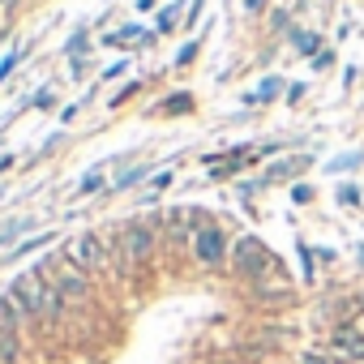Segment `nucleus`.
Segmentation results:
<instances>
[{
  "mask_svg": "<svg viewBox=\"0 0 364 364\" xmlns=\"http://www.w3.org/2000/svg\"><path fill=\"white\" fill-rule=\"evenodd\" d=\"M304 364H330V360H326V355H317V351H309V355H304Z\"/></svg>",
  "mask_w": 364,
  "mask_h": 364,
  "instance_id": "nucleus-13",
  "label": "nucleus"
},
{
  "mask_svg": "<svg viewBox=\"0 0 364 364\" xmlns=\"http://www.w3.org/2000/svg\"><path fill=\"white\" fill-rule=\"evenodd\" d=\"M236 270H240V274H249V279H270V274H283V270H279V262H274V253H270L257 236L236 240Z\"/></svg>",
  "mask_w": 364,
  "mask_h": 364,
  "instance_id": "nucleus-1",
  "label": "nucleus"
},
{
  "mask_svg": "<svg viewBox=\"0 0 364 364\" xmlns=\"http://www.w3.org/2000/svg\"><path fill=\"white\" fill-rule=\"evenodd\" d=\"M330 347H334L338 355H347V360H364V334H360L355 326H338V330L330 334Z\"/></svg>",
  "mask_w": 364,
  "mask_h": 364,
  "instance_id": "nucleus-4",
  "label": "nucleus"
},
{
  "mask_svg": "<svg viewBox=\"0 0 364 364\" xmlns=\"http://www.w3.org/2000/svg\"><path fill=\"white\" fill-rule=\"evenodd\" d=\"M150 245H154V232L141 228V223H133V228L124 232V262H141V257L150 253Z\"/></svg>",
  "mask_w": 364,
  "mask_h": 364,
  "instance_id": "nucleus-5",
  "label": "nucleus"
},
{
  "mask_svg": "<svg viewBox=\"0 0 364 364\" xmlns=\"http://www.w3.org/2000/svg\"><path fill=\"white\" fill-rule=\"evenodd\" d=\"M167 107H171V112H185V107H189V95H176V99H171Z\"/></svg>",
  "mask_w": 364,
  "mask_h": 364,
  "instance_id": "nucleus-11",
  "label": "nucleus"
},
{
  "mask_svg": "<svg viewBox=\"0 0 364 364\" xmlns=\"http://www.w3.org/2000/svg\"><path fill=\"white\" fill-rule=\"evenodd\" d=\"M193 249H198V257H202L206 266H215V262H223L228 240H223V232H219V228H202V232L193 236Z\"/></svg>",
  "mask_w": 364,
  "mask_h": 364,
  "instance_id": "nucleus-3",
  "label": "nucleus"
},
{
  "mask_svg": "<svg viewBox=\"0 0 364 364\" xmlns=\"http://www.w3.org/2000/svg\"><path fill=\"white\" fill-rule=\"evenodd\" d=\"M338 202H343V206H355V202H360V193H355L351 185H343V189H338Z\"/></svg>",
  "mask_w": 364,
  "mask_h": 364,
  "instance_id": "nucleus-9",
  "label": "nucleus"
},
{
  "mask_svg": "<svg viewBox=\"0 0 364 364\" xmlns=\"http://www.w3.org/2000/svg\"><path fill=\"white\" fill-rule=\"evenodd\" d=\"M56 291H60V296H73V300H82V296H86V279H82V274H60Z\"/></svg>",
  "mask_w": 364,
  "mask_h": 364,
  "instance_id": "nucleus-7",
  "label": "nucleus"
},
{
  "mask_svg": "<svg viewBox=\"0 0 364 364\" xmlns=\"http://www.w3.org/2000/svg\"><path fill=\"white\" fill-rule=\"evenodd\" d=\"M296 43H300L304 52H313V48H317V35H313V39H309V35H296Z\"/></svg>",
  "mask_w": 364,
  "mask_h": 364,
  "instance_id": "nucleus-12",
  "label": "nucleus"
},
{
  "mask_svg": "<svg viewBox=\"0 0 364 364\" xmlns=\"http://www.w3.org/2000/svg\"><path fill=\"white\" fill-rule=\"evenodd\" d=\"M355 163H360V154H343V159L330 163V171H347V167H355Z\"/></svg>",
  "mask_w": 364,
  "mask_h": 364,
  "instance_id": "nucleus-8",
  "label": "nucleus"
},
{
  "mask_svg": "<svg viewBox=\"0 0 364 364\" xmlns=\"http://www.w3.org/2000/svg\"><path fill=\"white\" fill-rule=\"evenodd\" d=\"M270 95H279V82H262V90H257V99H270Z\"/></svg>",
  "mask_w": 364,
  "mask_h": 364,
  "instance_id": "nucleus-10",
  "label": "nucleus"
},
{
  "mask_svg": "<svg viewBox=\"0 0 364 364\" xmlns=\"http://www.w3.org/2000/svg\"><path fill=\"white\" fill-rule=\"evenodd\" d=\"M73 253H77L82 266H103V245H99L95 236H82V240L73 245Z\"/></svg>",
  "mask_w": 364,
  "mask_h": 364,
  "instance_id": "nucleus-6",
  "label": "nucleus"
},
{
  "mask_svg": "<svg viewBox=\"0 0 364 364\" xmlns=\"http://www.w3.org/2000/svg\"><path fill=\"white\" fill-rule=\"evenodd\" d=\"M52 296H56V291H48L39 279H22V283H14V304H18L22 317H39V313H48V309H52Z\"/></svg>",
  "mask_w": 364,
  "mask_h": 364,
  "instance_id": "nucleus-2",
  "label": "nucleus"
}]
</instances>
